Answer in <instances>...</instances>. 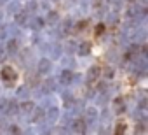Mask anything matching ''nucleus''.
Returning a JSON list of instances; mask_svg holds the SVG:
<instances>
[{
	"label": "nucleus",
	"mask_w": 148,
	"mask_h": 135,
	"mask_svg": "<svg viewBox=\"0 0 148 135\" xmlns=\"http://www.w3.org/2000/svg\"><path fill=\"white\" fill-rule=\"evenodd\" d=\"M2 77L7 81V79H11V81H16V74H14V70L11 69V67H5V69L2 70Z\"/></svg>",
	"instance_id": "nucleus-1"
}]
</instances>
